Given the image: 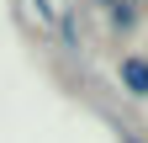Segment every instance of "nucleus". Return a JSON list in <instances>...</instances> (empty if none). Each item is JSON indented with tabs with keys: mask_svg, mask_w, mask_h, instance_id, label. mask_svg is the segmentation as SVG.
Listing matches in <instances>:
<instances>
[{
	"mask_svg": "<svg viewBox=\"0 0 148 143\" xmlns=\"http://www.w3.org/2000/svg\"><path fill=\"white\" fill-rule=\"evenodd\" d=\"M116 80H122L127 96L148 101V58H143V53H122V58H116Z\"/></svg>",
	"mask_w": 148,
	"mask_h": 143,
	"instance_id": "1",
	"label": "nucleus"
},
{
	"mask_svg": "<svg viewBox=\"0 0 148 143\" xmlns=\"http://www.w3.org/2000/svg\"><path fill=\"white\" fill-rule=\"evenodd\" d=\"M101 6H106V16H111V21H116L122 32H127V27H132V21H138V11H132V6H127V0H101Z\"/></svg>",
	"mask_w": 148,
	"mask_h": 143,
	"instance_id": "2",
	"label": "nucleus"
},
{
	"mask_svg": "<svg viewBox=\"0 0 148 143\" xmlns=\"http://www.w3.org/2000/svg\"><path fill=\"white\" fill-rule=\"evenodd\" d=\"M32 11L42 16V21H58V6H53V0H32Z\"/></svg>",
	"mask_w": 148,
	"mask_h": 143,
	"instance_id": "3",
	"label": "nucleus"
},
{
	"mask_svg": "<svg viewBox=\"0 0 148 143\" xmlns=\"http://www.w3.org/2000/svg\"><path fill=\"white\" fill-rule=\"evenodd\" d=\"M116 143H143V138H138V133H127V127H122V133H116Z\"/></svg>",
	"mask_w": 148,
	"mask_h": 143,
	"instance_id": "4",
	"label": "nucleus"
}]
</instances>
